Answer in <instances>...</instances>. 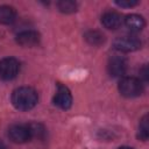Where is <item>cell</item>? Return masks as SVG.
<instances>
[{"mask_svg": "<svg viewBox=\"0 0 149 149\" xmlns=\"http://www.w3.org/2000/svg\"><path fill=\"white\" fill-rule=\"evenodd\" d=\"M16 20V10L14 7L8 5L0 6V23L1 24H12Z\"/></svg>", "mask_w": 149, "mask_h": 149, "instance_id": "obj_11", "label": "cell"}, {"mask_svg": "<svg viewBox=\"0 0 149 149\" xmlns=\"http://www.w3.org/2000/svg\"><path fill=\"white\" fill-rule=\"evenodd\" d=\"M0 149H7V147H6V144L2 142V141H0Z\"/></svg>", "mask_w": 149, "mask_h": 149, "instance_id": "obj_18", "label": "cell"}, {"mask_svg": "<svg viewBox=\"0 0 149 149\" xmlns=\"http://www.w3.org/2000/svg\"><path fill=\"white\" fill-rule=\"evenodd\" d=\"M140 79L142 80H144V81H147L148 80V68H147V65H143V68L142 69H140Z\"/></svg>", "mask_w": 149, "mask_h": 149, "instance_id": "obj_17", "label": "cell"}, {"mask_svg": "<svg viewBox=\"0 0 149 149\" xmlns=\"http://www.w3.org/2000/svg\"><path fill=\"white\" fill-rule=\"evenodd\" d=\"M123 22V19H122V15L115 10H108L106 13L102 14L101 16V23L105 28L107 29H111V30H114V29H118L121 27Z\"/></svg>", "mask_w": 149, "mask_h": 149, "instance_id": "obj_9", "label": "cell"}, {"mask_svg": "<svg viewBox=\"0 0 149 149\" xmlns=\"http://www.w3.org/2000/svg\"><path fill=\"white\" fill-rule=\"evenodd\" d=\"M57 7L62 13L71 14V13H74L77 10L78 5H77V2H74L72 0H62V1L57 2Z\"/></svg>", "mask_w": 149, "mask_h": 149, "instance_id": "obj_13", "label": "cell"}, {"mask_svg": "<svg viewBox=\"0 0 149 149\" xmlns=\"http://www.w3.org/2000/svg\"><path fill=\"white\" fill-rule=\"evenodd\" d=\"M119 92L126 98H135L142 94L143 83L136 77H122L118 85Z\"/></svg>", "mask_w": 149, "mask_h": 149, "instance_id": "obj_2", "label": "cell"}, {"mask_svg": "<svg viewBox=\"0 0 149 149\" xmlns=\"http://www.w3.org/2000/svg\"><path fill=\"white\" fill-rule=\"evenodd\" d=\"M115 3L120 7H134L136 5H139L137 0H121V1H115Z\"/></svg>", "mask_w": 149, "mask_h": 149, "instance_id": "obj_16", "label": "cell"}, {"mask_svg": "<svg viewBox=\"0 0 149 149\" xmlns=\"http://www.w3.org/2000/svg\"><path fill=\"white\" fill-rule=\"evenodd\" d=\"M8 137L14 143H26L31 139L28 125L14 123L8 128Z\"/></svg>", "mask_w": 149, "mask_h": 149, "instance_id": "obj_5", "label": "cell"}, {"mask_svg": "<svg viewBox=\"0 0 149 149\" xmlns=\"http://www.w3.org/2000/svg\"><path fill=\"white\" fill-rule=\"evenodd\" d=\"M52 101L57 107L62 109H69L72 105V94L65 85L59 83L57 85V91Z\"/></svg>", "mask_w": 149, "mask_h": 149, "instance_id": "obj_7", "label": "cell"}, {"mask_svg": "<svg viewBox=\"0 0 149 149\" xmlns=\"http://www.w3.org/2000/svg\"><path fill=\"white\" fill-rule=\"evenodd\" d=\"M12 104L19 111H29L34 108L38 101L37 92L29 86H21L13 91Z\"/></svg>", "mask_w": 149, "mask_h": 149, "instance_id": "obj_1", "label": "cell"}, {"mask_svg": "<svg viewBox=\"0 0 149 149\" xmlns=\"http://www.w3.org/2000/svg\"><path fill=\"white\" fill-rule=\"evenodd\" d=\"M85 40L91 44V45H100L105 42L106 37L105 35L99 31V30H88L85 34Z\"/></svg>", "mask_w": 149, "mask_h": 149, "instance_id": "obj_12", "label": "cell"}, {"mask_svg": "<svg viewBox=\"0 0 149 149\" xmlns=\"http://www.w3.org/2000/svg\"><path fill=\"white\" fill-rule=\"evenodd\" d=\"M20 71V63L14 57H5L0 61V79L12 80L14 79Z\"/></svg>", "mask_w": 149, "mask_h": 149, "instance_id": "obj_3", "label": "cell"}, {"mask_svg": "<svg viewBox=\"0 0 149 149\" xmlns=\"http://www.w3.org/2000/svg\"><path fill=\"white\" fill-rule=\"evenodd\" d=\"M123 22L126 24V27L134 33L141 31L144 27H146V21L144 19L139 15V14H129L123 19Z\"/></svg>", "mask_w": 149, "mask_h": 149, "instance_id": "obj_10", "label": "cell"}, {"mask_svg": "<svg viewBox=\"0 0 149 149\" xmlns=\"http://www.w3.org/2000/svg\"><path fill=\"white\" fill-rule=\"evenodd\" d=\"M107 71L111 77H123L127 71V61L125 57L115 55L108 59L107 63Z\"/></svg>", "mask_w": 149, "mask_h": 149, "instance_id": "obj_6", "label": "cell"}, {"mask_svg": "<svg viewBox=\"0 0 149 149\" xmlns=\"http://www.w3.org/2000/svg\"><path fill=\"white\" fill-rule=\"evenodd\" d=\"M119 149H134V148H132V147H126V146H123V147H120Z\"/></svg>", "mask_w": 149, "mask_h": 149, "instance_id": "obj_19", "label": "cell"}, {"mask_svg": "<svg viewBox=\"0 0 149 149\" xmlns=\"http://www.w3.org/2000/svg\"><path fill=\"white\" fill-rule=\"evenodd\" d=\"M41 36L36 30H23L20 31L16 35V43L20 44L21 47H27V48H31L35 47L40 43Z\"/></svg>", "mask_w": 149, "mask_h": 149, "instance_id": "obj_8", "label": "cell"}, {"mask_svg": "<svg viewBox=\"0 0 149 149\" xmlns=\"http://www.w3.org/2000/svg\"><path fill=\"white\" fill-rule=\"evenodd\" d=\"M113 47L114 49L122 51V52H132V51L139 50L142 47V42L136 36L126 35V36L116 37L113 41Z\"/></svg>", "mask_w": 149, "mask_h": 149, "instance_id": "obj_4", "label": "cell"}, {"mask_svg": "<svg viewBox=\"0 0 149 149\" xmlns=\"http://www.w3.org/2000/svg\"><path fill=\"white\" fill-rule=\"evenodd\" d=\"M28 128H29V130H30L31 137L43 139L44 135H45V128H44L43 125H41V123H37V122L28 123Z\"/></svg>", "mask_w": 149, "mask_h": 149, "instance_id": "obj_15", "label": "cell"}, {"mask_svg": "<svg viewBox=\"0 0 149 149\" xmlns=\"http://www.w3.org/2000/svg\"><path fill=\"white\" fill-rule=\"evenodd\" d=\"M139 139L142 141H147L149 137V126H148V115L146 114L139 125Z\"/></svg>", "mask_w": 149, "mask_h": 149, "instance_id": "obj_14", "label": "cell"}]
</instances>
